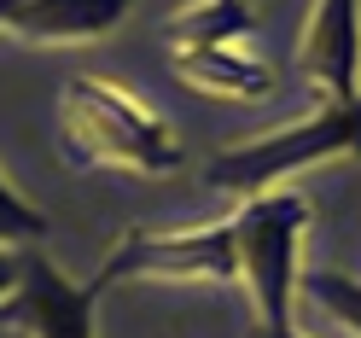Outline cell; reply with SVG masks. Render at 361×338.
<instances>
[{
  "mask_svg": "<svg viewBox=\"0 0 361 338\" xmlns=\"http://www.w3.org/2000/svg\"><path fill=\"white\" fill-rule=\"evenodd\" d=\"M59 146L82 169L169 175L180 164V140L164 128V117L99 76H71L59 87Z\"/></svg>",
  "mask_w": 361,
  "mask_h": 338,
  "instance_id": "6da1fadb",
  "label": "cell"
},
{
  "mask_svg": "<svg viewBox=\"0 0 361 338\" xmlns=\"http://www.w3.org/2000/svg\"><path fill=\"white\" fill-rule=\"evenodd\" d=\"M326 157H361V99L321 105L309 123H291L280 134H262V140L216 152L210 169H204V187L233 193V198H257V193H274L280 175L314 169Z\"/></svg>",
  "mask_w": 361,
  "mask_h": 338,
  "instance_id": "7a4b0ae2",
  "label": "cell"
},
{
  "mask_svg": "<svg viewBox=\"0 0 361 338\" xmlns=\"http://www.w3.org/2000/svg\"><path fill=\"white\" fill-rule=\"evenodd\" d=\"M309 228L303 193H257L233 216L239 245V280L251 286L262 327H291V298H298V239Z\"/></svg>",
  "mask_w": 361,
  "mask_h": 338,
  "instance_id": "3957f363",
  "label": "cell"
},
{
  "mask_svg": "<svg viewBox=\"0 0 361 338\" xmlns=\"http://www.w3.org/2000/svg\"><path fill=\"white\" fill-rule=\"evenodd\" d=\"M123 280H169V286H228L239 280V245L228 228H192V234H146L134 228L105 251L99 274L87 280L94 291H111Z\"/></svg>",
  "mask_w": 361,
  "mask_h": 338,
  "instance_id": "277c9868",
  "label": "cell"
},
{
  "mask_svg": "<svg viewBox=\"0 0 361 338\" xmlns=\"http://www.w3.org/2000/svg\"><path fill=\"white\" fill-rule=\"evenodd\" d=\"M94 286H76L47 257L18 251V286L0 298V327H18L24 338H94Z\"/></svg>",
  "mask_w": 361,
  "mask_h": 338,
  "instance_id": "5b68a950",
  "label": "cell"
},
{
  "mask_svg": "<svg viewBox=\"0 0 361 338\" xmlns=\"http://www.w3.org/2000/svg\"><path fill=\"white\" fill-rule=\"evenodd\" d=\"M298 71L321 94V105H350L361 99V6L355 0H321L309 12Z\"/></svg>",
  "mask_w": 361,
  "mask_h": 338,
  "instance_id": "8992f818",
  "label": "cell"
},
{
  "mask_svg": "<svg viewBox=\"0 0 361 338\" xmlns=\"http://www.w3.org/2000/svg\"><path fill=\"white\" fill-rule=\"evenodd\" d=\"M175 71L198 94H221V99H262L274 94V64L257 59L245 41H210V47H169Z\"/></svg>",
  "mask_w": 361,
  "mask_h": 338,
  "instance_id": "52a82bcc",
  "label": "cell"
},
{
  "mask_svg": "<svg viewBox=\"0 0 361 338\" xmlns=\"http://www.w3.org/2000/svg\"><path fill=\"white\" fill-rule=\"evenodd\" d=\"M128 6L134 0H24L6 30L18 41H41V47H53V41H99L128 18Z\"/></svg>",
  "mask_w": 361,
  "mask_h": 338,
  "instance_id": "ba28073f",
  "label": "cell"
},
{
  "mask_svg": "<svg viewBox=\"0 0 361 338\" xmlns=\"http://www.w3.org/2000/svg\"><path fill=\"white\" fill-rule=\"evenodd\" d=\"M251 6L245 0H187L169 18V47H210V41H245Z\"/></svg>",
  "mask_w": 361,
  "mask_h": 338,
  "instance_id": "9c48e42d",
  "label": "cell"
},
{
  "mask_svg": "<svg viewBox=\"0 0 361 338\" xmlns=\"http://www.w3.org/2000/svg\"><path fill=\"white\" fill-rule=\"evenodd\" d=\"M303 291H309V298L332 315V321H344V327L361 338V280L332 274V268H314V274L303 280Z\"/></svg>",
  "mask_w": 361,
  "mask_h": 338,
  "instance_id": "30bf717a",
  "label": "cell"
},
{
  "mask_svg": "<svg viewBox=\"0 0 361 338\" xmlns=\"http://www.w3.org/2000/svg\"><path fill=\"white\" fill-rule=\"evenodd\" d=\"M41 234H47V216H41L35 205H24L6 175H0V251H18V245H35Z\"/></svg>",
  "mask_w": 361,
  "mask_h": 338,
  "instance_id": "8fae6325",
  "label": "cell"
},
{
  "mask_svg": "<svg viewBox=\"0 0 361 338\" xmlns=\"http://www.w3.org/2000/svg\"><path fill=\"white\" fill-rule=\"evenodd\" d=\"M18 286V251H0V298Z\"/></svg>",
  "mask_w": 361,
  "mask_h": 338,
  "instance_id": "7c38bea8",
  "label": "cell"
},
{
  "mask_svg": "<svg viewBox=\"0 0 361 338\" xmlns=\"http://www.w3.org/2000/svg\"><path fill=\"white\" fill-rule=\"evenodd\" d=\"M257 338H303L298 327H257Z\"/></svg>",
  "mask_w": 361,
  "mask_h": 338,
  "instance_id": "4fadbf2b",
  "label": "cell"
},
{
  "mask_svg": "<svg viewBox=\"0 0 361 338\" xmlns=\"http://www.w3.org/2000/svg\"><path fill=\"white\" fill-rule=\"evenodd\" d=\"M18 6H24V0H0V30L12 24V12H18Z\"/></svg>",
  "mask_w": 361,
  "mask_h": 338,
  "instance_id": "5bb4252c",
  "label": "cell"
}]
</instances>
